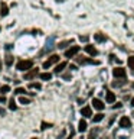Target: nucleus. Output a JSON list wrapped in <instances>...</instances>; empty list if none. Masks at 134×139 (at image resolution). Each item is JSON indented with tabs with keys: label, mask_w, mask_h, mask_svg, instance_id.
Returning a JSON list of instances; mask_svg holds the SVG:
<instances>
[{
	"label": "nucleus",
	"mask_w": 134,
	"mask_h": 139,
	"mask_svg": "<svg viewBox=\"0 0 134 139\" xmlns=\"http://www.w3.org/2000/svg\"><path fill=\"white\" fill-rule=\"evenodd\" d=\"M32 65H33V62L30 61V60H22V61H19L16 64V68L19 71H28V70L32 68Z\"/></svg>",
	"instance_id": "f257e3e1"
},
{
	"label": "nucleus",
	"mask_w": 134,
	"mask_h": 139,
	"mask_svg": "<svg viewBox=\"0 0 134 139\" xmlns=\"http://www.w3.org/2000/svg\"><path fill=\"white\" fill-rule=\"evenodd\" d=\"M56 62H59V55L53 54V55H51V57H49V60H48V61L43 62V68H49L52 64H56Z\"/></svg>",
	"instance_id": "f03ea898"
},
{
	"label": "nucleus",
	"mask_w": 134,
	"mask_h": 139,
	"mask_svg": "<svg viewBox=\"0 0 134 139\" xmlns=\"http://www.w3.org/2000/svg\"><path fill=\"white\" fill-rule=\"evenodd\" d=\"M113 76L115 78H124L125 77V70L121 68V67H117V68L113 70Z\"/></svg>",
	"instance_id": "7ed1b4c3"
},
{
	"label": "nucleus",
	"mask_w": 134,
	"mask_h": 139,
	"mask_svg": "<svg viewBox=\"0 0 134 139\" xmlns=\"http://www.w3.org/2000/svg\"><path fill=\"white\" fill-rule=\"evenodd\" d=\"M92 107H95L97 110H104V107H105V104L100 100V99H92Z\"/></svg>",
	"instance_id": "20e7f679"
},
{
	"label": "nucleus",
	"mask_w": 134,
	"mask_h": 139,
	"mask_svg": "<svg viewBox=\"0 0 134 139\" xmlns=\"http://www.w3.org/2000/svg\"><path fill=\"white\" fill-rule=\"evenodd\" d=\"M78 51H79V46H72V48H69V49L65 51V57H66V58H71V57L76 55Z\"/></svg>",
	"instance_id": "39448f33"
},
{
	"label": "nucleus",
	"mask_w": 134,
	"mask_h": 139,
	"mask_svg": "<svg viewBox=\"0 0 134 139\" xmlns=\"http://www.w3.org/2000/svg\"><path fill=\"white\" fill-rule=\"evenodd\" d=\"M120 126L127 129V127H130V126H131V120H130L127 116H123V117L120 119Z\"/></svg>",
	"instance_id": "423d86ee"
},
{
	"label": "nucleus",
	"mask_w": 134,
	"mask_h": 139,
	"mask_svg": "<svg viewBox=\"0 0 134 139\" xmlns=\"http://www.w3.org/2000/svg\"><path fill=\"white\" fill-rule=\"evenodd\" d=\"M85 52L89 54V55H92V57L98 55V49H97L94 45H87V46H85Z\"/></svg>",
	"instance_id": "0eeeda50"
},
{
	"label": "nucleus",
	"mask_w": 134,
	"mask_h": 139,
	"mask_svg": "<svg viewBox=\"0 0 134 139\" xmlns=\"http://www.w3.org/2000/svg\"><path fill=\"white\" fill-rule=\"evenodd\" d=\"M81 114L84 116V117H89V116H92V110L89 106H85V107L81 109Z\"/></svg>",
	"instance_id": "6e6552de"
},
{
	"label": "nucleus",
	"mask_w": 134,
	"mask_h": 139,
	"mask_svg": "<svg viewBox=\"0 0 134 139\" xmlns=\"http://www.w3.org/2000/svg\"><path fill=\"white\" fill-rule=\"evenodd\" d=\"M75 61L78 62V64H97V61L87 60V58H84V57H78V58H75Z\"/></svg>",
	"instance_id": "1a4fd4ad"
},
{
	"label": "nucleus",
	"mask_w": 134,
	"mask_h": 139,
	"mask_svg": "<svg viewBox=\"0 0 134 139\" xmlns=\"http://www.w3.org/2000/svg\"><path fill=\"white\" fill-rule=\"evenodd\" d=\"M53 38H48L46 39V45H45V52H48V51H51L52 48H53Z\"/></svg>",
	"instance_id": "9d476101"
},
{
	"label": "nucleus",
	"mask_w": 134,
	"mask_h": 139,
	"mask_svg": "<svg viewBox=\"0 0 134 139\" xmlns=\"http://www.w3.org/2000/svg\"><path fill=\"white\" fill-rule=\"evenodd\" d=\"M7 13H9V7L6 6V3H0V15L1 16H7Z\"/></svg>",
	"instance_id": "9b49d317"
},
{
	"label": "nucleus",
	"mask_w": 134,
	"mask_h": 139,
	"mask_svg": "<svg viewBox=\"0 0 134 139\" xmlns=\"http://www.w3.org/2000/svg\"><path fill=\"white\" fill-rule=\"evenodd\" d=\"M87 127H88V125H87V122H85L84 119L79 120V123H78V130H79V132H85Z\"/></svg>",
	"instance_id": "f8f14e48"
},
{
	"label": "nucleus",
	"mask_w": 134,
	"mask_h": 139,
	"mask_svg": "<svg viewBox=\"0 0 134 139\" xmlns=\"http://www.w3.org/2000/svg\"><path fill=\"white\" fill-rule=\"evenodd\" d=\"M36 76H38V70H33V71L25 74V80H32V78H35Z\"/></svg>",
	"instance_id": "ddd939ff"
},
{
	"label": "nucleus",
	"mask_w": 134,
	"mask_h": 139,
	"mask_svg": "<svg viewBox=\"0 0 134 139\" xmlns=\"http://www.w3.org/2000/svg\"><path fill=\"white\" fill-rule=\"evenodd\" d=\"M97 135H98V127H94V129L89 130L88 139H97Z\"/></svg>",
	"instance_id": "4468645a"
},
{
	"label": "nucleus",
	"mask_w": 134,
	"mask_h": 139,
	"mask_svg": "<svg viewBox=\"0 0 134 139\" xmlns=\"http://www.w3.org/2000/svg\"><path fill=\"white\" fill-rule=\"evenodd\" d=\"M65 67H66V62H61V64H58V65L55 67V73H56V74L62 73V70H65Z\"/></svg>",
	"instance_id": "2eb2a0df"
},
{
	"label": "nucleus",
	"mask_w": 134,
	"mask_h": 139,
	"mask_svg": "<svg viewBox=\"0 0 134 139\" xmlns=\"http://www.w3.org/2000/svg\"><path fill=\"white\" fill-rule=\"evenodd\" d=\"M107 101H108V103H114V101H115V94L108 91L107 93Z\"/></svg>",
	"instance_id": "dca6fc26"
},
{
	"label": "nucleus",
	"mask_w": 134,
	"mask_h": 139,
	"mask_svg": "<svg viewBox=\"0 0 134 139\" xmlns=\"http://www.w3.org/2000/svg\"><path fill=\"white\" fill-rule=\"evenodd\" d=\"M103 119H104V114H103V113H97V114H95V116L92 117V120H94L95 123H98V122H101Z\"/></svg>",
	"instance_id": "f3484780"
},
{
	"label": "nucleus",
	"mask_w": 134,
	"mask_h": 139,
	"mask_svg": "<svg viewBox=\"0 0 134 139\" xmlns=\"http://www.w3.org/2000/svg\"><path fill=\"white\" fill-rule=\"evenodd\" d=\"M39 77L42 78L43 81H49V80L52 78V74H51V73H42V74H41Z\"/></svg>",
	"instance_id": "a211bd4d"
},
{
	"label": "nucleus",
	"mask_w": 134,
	"mask_h": 139,
	"mask_svg": "<svg viewBox=\"0 0 134 139\" xmlns=\"http://www.w3.org/2000/svg\"><path fill=\"white\" fill-rule=\"evenodd\" d=\"M95 41H97V42H105L107 38H105L103 33H97V35H95Z\"/></svg>",
	"instance_id": "6ab92c4d"
},
{
	"label": "nucleus",
	"mask_w": 134,
	"mask_h": 139,
	"mask_svg": "<svg viewBox=\"0 0 134 139\" xmlns=\"http://www.w3.org/2000/svg\"><path fill=\"white\" fill-rule=\"evenodd\" d=\"M9 109L10 110H16L17 109V106H16V103H15V99H10L9 100Z\"/></svg>",
	"instance_id": "aec40b11"
},
{
	"label": "nucleus",
	"mask_w": 134,
	"mask_h": 139,
	"mask_svg": "<svg viewBox=\"0 0 134 139\" xmlns=\"http://www.w3.org/2000/svg\"><path fill=\"white\" fill-rule=\"evenodd\" d=\"M4 62H6V65H7V67H10V65L13 64V57H12V55H7V57H6V60H4Z\"/></svg>",
	"instance_id": "412c9836"
},
{
	"label": "nucleus",
	"mask_w": 134,
	"mask_h": 139,
	"mask_svg": "<svg viewBox=\"0 0 134 139\" xmlns=\"http://www.w3.org/2000/svg\"><path fill=\"white\" fill-rule=\"evenodd\" d=\"M0 91L3 93V94H6V93L10 91V87L7 86V84H4V86H1V88H0Z\"/></svg>",
	"instance_id": "4be33fe9"
},
{
	"label": "nucleus",
	"mask_w": 134,
	"mask_h": 139,
	"mask_svg": "<svg viewBox=\"0 0 134 139\" xmlns=\"http://www.w3.org/2000/svg\"><path fill=\"white\" fill-rule=\"evenodd\" d=\"M19 101H20L22 104H29V103H30V100H29V99H26V97H22V96L19 97Z\"/></svg>",
	"instance_id": "5701e85b"
},
{
	"label": "nucleus",
	"mask_w": 134,
	"mask_h": 139,
	"mask_svg": "<svg viewBox=\"0 0 134 139\" xmlns=\"http://www.w3.org/2000/svg\"><path fill=\"white\" fill-rule=\"evenodd\" d=\"M29 87H30V88H36V90H41V88H42V86H41L39 83H32Z\"/></svg>",
	"instance_id": "b1692460"
},
{
	"label": "nucleus",
	"mask_w": 134,
	"mask_h": 139,
	"mask_svg": "<svg viewBox=\"0 0 134 139\" xmlns=\"http://www.w3.org/2000/svg\"><path fill=\"white\" fill-rule=\"evenodd\" d=\"M128 67L133 70V73H134V57H130V58H128Z\"/></svg>",
	"instance_id": "393cba45"
},
{
	"label": "nucleus",
	"mask_w": 134,
	"mask_h": 139,
	"mask_svg": "<svg viewBox=\"0 0 134 139\" xmlns=\"http://www.w3.org/2000/svg\"><path fill=\"white\" fill-rule=\"evenodd\" d=\"M71 42H72V41H66V42H61V44H59V46H58V48H61V49H63L65 46L68 45V44H71Z\"/></svg>",
	"instance_id": "a878e982"
},
{
	"label": "nucleus",
	"mask_w": 134,
	"mask_h": 139,
	"mask_svg": "<svg viewBox=\"0 0 134 139\" xmlns=\"http://www.w3.org/2000/svg\"><path fill=\"white\" fill-rule=\"evenodd\" d=\"M125 83H127V81L124 80V81H120V83H113V86H114V87H120V86H124Z\"/></svg>",
	"instance_id": "bb28decb"
},
{
	"label": "nucleus",
	"mask_w": 134,
	"mask_h": 139,
	"mask_svg": "<svg viewBox=\"0 0 134 139\" xmlns=\"http://www.w3.org/2000/svg\"><path fill=\"white\" fill-rule=\"evenodd\" d=\"M15 93H16V94H25V93H26V90H25V88H16Z\"/></svg>",
	"instance_id": "cd10ccee"
},
{
	"label": "nucleus",
	"mask_w": 134,
	"mask_h": 139,
	"mask_svg": "<svg viewBox=\"0 0 134 139\" xmlns=\"http://www.w3.org/2000/svg\"><path fill=\"white\" fill-rule=\"evenodd\" d=\"M41 126H42V129H48V127H52V125H51V123H45V122H42V125H41Z\"/></svg>",
	"instance_id": "c85d7f7f"
},
{
	"label": "nucleus",
	"mask_w": 134,
	"mask_h": 139,
	"mask_svg": "<svg viewBox=\"0 0 134 139\" xmlns=\"http://www.w3.org/2000/svg\"><path fill=\"white\" fill-rule=\"evenodd\" d=\"M63 80H71V74H69V73L63 74Z\"/></svg>",
	"instance_id": "c756f323"
},
{
	"label": "nucleus",
	"mask_w": 134,
	"mask_h": 139,
	"mask_svg": "<svg viewBox=\"0 0 134 139\" xmlns=\"http://www.w3.org/2000/svg\"><path fill=\"white\" fill-rule=\"evenodd\" d=\"M79 39H81L82 42H87V41H88V38H87V36H79Z\"/></svg>",
	"instance_id": "7c9ffc66"
},
{
	"label": "nucleus",
	"mask_w": 134,
	"mask_h": 139,
	"mask_svg": "<svg viewBox=\"0 0 134 139\" xmlns=\"http://www.w3.org/2000/svg\"><path fill=\"white\" fill-rule=\"evenodd\" d=\"M4 114H6V110H4V109H1V107H0V116H4Z\"/></svg>",
	"instance_id": "2f4dec72"
},
{
	"label": "nucleus",
	"mask_w": 134,
	"mask_h": 139,
	"mask_svg": "<svg viewBox=\"0 0 134 139\" xmlns=\"http://www.w3.org/2000/svg\"><path fill=\"white\" fill-rule=\"evenodd\" d=\"M123 106V103H115V106H114V109H118V107H121Z\"/></svg>",
	"instance_id": "473e14b6"
},
{
	"label": "nucleus",
	"mask_w": 134,
	"mask_h": 139,
	"mask_svg": "<svg viewBox=\"0 0 134 139\" xmlns=\"http://www.w3.org/2000/svg\"><path fill=\"white\" fill-rule=\"evenodd\" d=\"M4 101H6V99L3 96H0V103H4Z\"/></svg>",
	"instance_id": "72a5a7b5"
},
{
	"label": "nucleus",
	"mask_w": 134,
	"mask_h": 139,
	"mask_svg": "<svg viewBox=\"0 0 134 139\" xmlns=\"http://www.w3.org/2000/svg\"><path fill=\"white\" fill-rule=\"evenodd\" d=\"M131 106L134 107V99H131Z\"/></svg>",
	"instance_id": "f704fd0d"
},
{
	"label": "nucleus",
	"mask_w": 134,
	"mask_h": 139,
	"mask_svg": "<svg viewBox=\"0 0 134 139\" xmlns=\"http://www.w3.org/2000/svg\"><path fill=\"white\" fill-rule=\"evenodd\" d=\"M0 70H1V61H0Z\"/></svg>",
	"instance_id": "c9c22d12"
},
{
	"label": "nucleus",
	"mask_w": 134,
	"mask_h": 139,
	"mask_svg": "<svg viewBox=\"0 0 134 139\" xmlns=\"http://www.w3.org/2000/svg\"><path fill=\"white\" fill-rule=\"evenodd\" d=\"M58 1H63V0H58Z\"/></svg>",
	"instance_id": "e433bc0d"
},
{
	"label": "nucleus",
	"mask_w": 134,
	"mask_h": 139,
	"mask_svg": "<svg viewBox=\"0 0 134 139\" xmlns=\"http://www.w3.org/2000/svg\"><path fill=\"white\" fill-rule=\"evenodd\" d=\"M32 139H38V138H32Z\"/></svg>",
	"instance_id": "4c0bfd02"
}]
</instances>
